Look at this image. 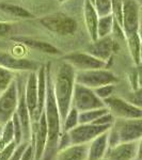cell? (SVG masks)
Segmentation results:
<instances>
[{"label": "cell", "mask_w": 142, "mask_h": 160, "mask_svg": "<svg viewBox=\"0 0 142 160\" xmlns=\"http://www.w3.org/2000/svg\"><path fill=\"white\" fill-rule=\"evenodd\" d=\"M48 138L42 160H53L58 151V142L61 136V118L53 94L50 64L46 65V98L44 105Z\"/></svg>", "instance_id": "6da1fadb"}, {"label": "cell", "mask_w": 142, "mask_h": 160, "mask_svg": "<svg viewBox=\"0 0 142 160\" xmlns=\"http://www.w3.org/2000/svg\"><path fill=\"white\" fill-rule=\"evenodd\" d=\"M75 73L76 71L68 62L62 60L57 65L56 73L51 75L53 94L60 113L61 123L72 107V97L75 86Z\"/></svg>", "instance_id": "7a4b0ae2"}, {"label": "cell", "mask_w": 142, "mask_h": 160, "mask_svg": "<svg viewBox=\"0 0 142 160\" xmlns=\"http://www.w3.org/2000/svg\"><path fill=\"white\" fill-rule=\"evenodd\" d=\"M38 22L45 29L55 33V34L61 35V37L74 34L78 28L76 19L60 12L45 15V16L38 18Z\"/></svg>", "instance_id": "3957f363"}, {"label": "cell", "mask_w": 142, "mask_h": 160, "mask_svg": "<svg viewBox=\"0 0 142 160\" xmlns=\"http://www.w3.org/2000/svg\"><path fill=\"white\" fill-rule=\"evenodd\" d=\"M117 82V76L106 68L77 71L75 73V83L81 84L90 89H95L105 84H114Z\"/></svg>", "instance_id": "277c9868"}, {"label": "cell", "mask_w": 142, "mask_h": 160, "mask_svg": "<svg viewBox=\"0 0 142 160\" xmlns=\"http://www.w3.org/2000/svg\"><path fill=\"white\" fill-rule=\"evenodd\" d=\"M121 28L124 38L140 33V3L137 0H122Z\"/></svg>", "instance_id": "5b68a950"}, {"label": "cell", "mask_w": 142, "mask_h": 160, "mask_svg": "<svg viewBox=\"0 0 142 160\" xmlns=\"http://www.w3.org/2000/svg\"><path fill=\"white\" fill-rule=\"evenodd\" d=\"M72 107H74L78 112H82V111L105 108L106 106L104 102L96 96L93 89L75 83L73 97H72Z\"/></svg>", "instance_id": "8992f818"}, {"label": "cell", "mask_w": 142, "mask_h": 160, "mask_svg": "<svg viewBox=\"0 0 142 160\" xmlns=\"http://www.w3.org/2000/svg\"><path fill=\"white\" fill-rule=\"evenodd\" d=\"M111 128L118 137L119 143L141 140V118H115Z\"/></svg>", "instance_id": "52a82bcc"}, {"label": "cell", "mask_w": 142, "mask_h": 160, "mask_svg": "<svg viewBox=\"0 0 142 160\" xmlns=\"http://www.w3.org/2000/svg\"><path fill=\"white\" fill-rule=\"evenodd\" d=\"M110 113L115 118H141L142 109L137 107L128 100H125L121 97L111 95L110 97L103 100Z\"/></svg>", "instance_id": "ba28073f"}, {"label": "cell", "mask_w": 142, "mask_h": 160, "mask_svg": "<svg viewBox=\"0 0 142 160\" xmlns=\"http://www.w3.org/2000/svg\"><path fill=\"white\" fill-rule=\"evenodd\" d=\"M111 127L110 125H95V124H78L66 131L71 144H88L95 137L107 131Z\"/></svg>", "instance_id": "9c48e42d"}, {"label": "cell", "mask_w": 142, "mask_h": 160, "mask_svg": "<svg viewBox=\"0 0 142 160\" xmlns=\"http://www.w3.org/2000/svg\"><path fill=\"white\" fill-rule=\"evenodd\" d=\"M18 104V88L15 80L0 94V124H6L11 120Z\"/></svg>", "instance_id": "30bf717a"}, {"label": "cell", "mask_w": 142, "mask_h": 160, "mask_svg": "<svg viewBox=\"0 0 142 160\" xmlns=\"http://www.w3.org/2000/svg\"><path fill=\"white\" fill-rule=\"evenodd\" d=\"M62 60L68 62L71 66H73L75 71H88V69L95 68H106L107 63L99 59L95 58L89 52L84 51H77L71 52L62 57Z\"/></svg>", "instance_id": "8fae6325"}, {"label": "cell", "mask_w": 142, "mask_h": 160, "mask_svg": "<svg viewBox=\"0 0 142 160\" xmlns=\"http://www.w3.org/2000/svg\"><path fill=\"white\" fill-rule=\"evenodd\" d=\"M0 66L11 72H37L40 64L38 62L11 55L6 51H0Z\"/></svg>", "instance_id": "7c38bea8"}, {"label": "cell", "mask_w": 142, "mask_h": 160, "mask_svg": "<svg viewBox=\"0 0 142 160\" xmlns=\"http://www.w3.org/2000/svg\"><path fill=\"white\" fill-rule=\"evenodd\" d=\"M31 127H33L32 139L34 143V160H42L48 138L47 123H46L44 111L40 115L38 120L34 122V125H31Z\"/></svg>", "instance_id": "4fadbf2b"}, {"label": "cell", "mask_w": 142, "mask_h": 160, "mask_svg": "<svg viewBox=\"0 0 142 160\" xmlns=\"http://www.w3.org/2000/svg\"><path fill=\"white\" fill-rule=\"evenodd\" d=\"M140 154V140L123 142L107 149L104 158L108 160H133Z\"/></svg>", "instance_id": "5bb4252c"}, {"label": "cell", "mask_w": 142, "mask_h": 160, "mask_svg": "<svg viewBox=\"0 0 142 160\" xmlns=\"http://www.w3.org/2000/svg\"><path fill=\"white\" fill-rule=\"evenodd\" d=\"M115 50V42L114 40L110 37L99 38L95 41H92L91 45L88 47V51L90 55H92L95 58L104 61L107 63L111 59L112 53Z\"/></svg>", "instance_id": "9a60e30c"}, {"label": "cell", "mask_w": 142, "mask_h": 160, "mask_svg": "<svg viewBox=\"0 0 142 160\" xmlns=\"http://www.w3.org/2000/svg\"><path fill=\"white\" fill-rule=\"evenodd\" d=\"M24 97L26 106L29 111V114L32 118L37 110L38 106V79L37 72H30L26 80V86L24 89Z\"/></svg>", "instance_id": "2e32d148"}, {"label": "cell", "mask_w": 142, "mask_h": 160, "mask_svg": "<svg viewBox=\"0 0 142 160\" xmlns=\"http://www.w3.org/2000/svg\"><path fill=\"white\" fill-rule=\"evenodd\" d=\"M88 144H71L57 152L53 160H88Z\"/></svg>", "instance_id": "e0dca14e"}, {"label": "cell", "mask_w": 142, "mask_h": 160, "mask_svg": "<svg viewBox=\"0 0 142 160\" xmlns=\"http://www.w3.org/2000/svg\"><path fill=\"white\" fill-rule=\"evenodd\" d=\"M82 13H84V25L90 35L91 41H95L97 38L96 34V27L99 22V14L94 8V4L90 0H84V7H82Z\"/></svg>", "instance_id": "ac0fdd59"}, {"label": "cell", "mask_w": 142, "mask_h": 160, "mask_svg": "<svg viewBox=\"0 0 142 160\" xmlns=\"http://www.w3.org/2000/svg\"><path fill=\"white\" fill-rule=\"evenodd\" d=\"M108 130L95 137L91 142H89L88 160H99L105 157L108 149Z\"/></svg>", "instance_id": "d6986e66"}, {"label": "cell", "mask_w": 142, "mask_h": 160, "mask_svg": "<svg viewBox=\"0 0 142 160\" xmlns=\"http://www.w3.org/2000/svg\"><path fill=\"white\" fill-rule=\"evenodd\" d=\"M38 79V106L31 121H38L44 111L46 98V65H41L37 71Z\"/></svg>", "instance_id": "ffe728a7"}, {"label": "cell", "mask_w": 142, "mask_h": 160, "mask_svg": "<svg viewBox=\"0 0 142 160\" xmlns=\"http://www.w3.org/2000/svg\"><path fill=\"white\" fill-rule=\"evenodd\" d=\"M13 41L15 42H18L23 45L27 46V47L31 48V49H34L38 51H41L46 55L50 56H57L60 55V50L53 45H51L50 43L45 42V41L37 40V38H28V37H20V38H13Z\"/></svg>", "instance_id": "44dd1931"}, {"label": "cell", "mask_w": 142, "mask_h": 160, "mask_svg": "<svg viewBox=\"0 0 142 160\" xmlns=\"http://www.w3.org/2000/svg\"><path fill=\"white\" fill-rule=\"evenodd\" d=\"M126 43L128 46L130 57L133 59L134 63L137 66H140L141 64V37L140 33L130 35V37L125 38Z\"/></svg>", "instance_id": "7402d4cb"}, {"label": "cell", "mask_w": 142, "mask_h": 160, "mask_svg": "<svg viewBox=\"0 0 142 160\" xmlns=\"http://www.w3.org/2000/svg\"><path fill=\"white\" fill-rule=\"evenodd\" d=\"M0 10L6 13V14L14 16V17H16V18L27 19V18H32L33 17L32 13L28 11L27 9H25L24 7L18 6V4L9 3V2H2V3H0Z\"/></svg>", "instance_id": "603a6c76"}, {"label": "cell", "mask_w": 142, "mask_h": 160, "mask_svg": "<svg viewBox=\"0 0 142 160\" xmlns=\"http://www.w3.org/2000/svg\"><path fill=\"white\" fill-rule=\"evenodd\" d=\"M113 25H114V18H113L112 14L99 16V22H97V27H96L97 38L109 37L112 33Z\"/></svg>", "instance_id": "cb8c5ba5"}, {"label": "cell", "mask_w": 142, "mask_h": 160, "mask_svg": "<svg viewBox=\"0 0 142 160\" xmlns=\"http://www.w3.org/2000/svg\"><path fill=\"white\" fill-rule=\"evenodd\" d=\"M108 112L107 108H99V109H92L88 111H82L78 113V124H92L100 115Z\"/></svg>", "instance_id": "d4e9b609"}, {"label": "cell", "mask_w": 142, "mask_h": 160, "mask_svg": "<svg viewBox=\"0 0 142 160\" xmlns=\"http://www.w3.org/2000/svg\"><path fill=\"white\" fill-rule=\"evenodd\" d=\"M13 141H14V130H13V123L11 118L2 126L1 136H0V151Z\"/></svg>", "instance_id": "484cf974"}, {"label": "cell", "mask_w": 142, "mask_h": 160, "mask_svg": "<svg viewBox=\"0 0 142 160\" xmlns=\"http://www.w3.org/2000/svg\"><path fill=\"white\" fill-rule=\"evenodd\" d=\"M78 113L79 112L75 109L74 107H71L68 114L65 115L64 120L62 121V123H61L63 131H68V130H71L72 128H74L75 126L78 125Z\"/></svg>", "instance_id": "4316f807"}, {"label": "cell", "mask_w": 142, "mask_h": 160, "mask_svg": "<svg viewBox=\"0 0 142 160\" xmlns=\"http://www.w3.org/2000/svg\"><path fill=\"white\" fill-rule=\"evenodd\" d=\"M93 4L99 16L111 14L112 12V0H93Z\"/></svg>", "instance_id": "83f0119b"}, {"label": "cell", "mask_w": 142, "mask_h": 160, "mask_svg": "<svg viewBox=\"0 0 142 160\" xmlns=\"http://www.w3.org/2000/svg\"><path fill=\"white\" fill-rule=\"evenodd\" d=\"M14 80V73L0 66V94L10 86Z\"/></svg>", "instance_id": "f1b7e54d"}, {"label": "cell", "mask_w": 142, "mask_h": 160, "mask_svg": "<svg viewBox=\"0 0 142 160\" xmlns=\"http://www.w3.org/2000/svg\"><path fill=\"white\" fill-rule=\"evenodd\" d=\"M93 91H94V93L96 94V96L99 98L104 100L113 95V93L115 91V87L114 84H105V86L95 88V89H93Z\"/></svg>", "instance_id": "f546056e"}, {"label": "cell", "mask_w": 142, "mask_h": 160, "mask_svg": "<svg viewBox=\"0 0 142 160\" xmlns=\"http://www.w3.org/2000/svg\"><path fill=\"white\" fill-rule=\"evenodd\" d=\"M12 123H13V130H14V141L16 144H19L23 141V131H22V126L19 124V121L15 113L12 117Z\"/></svg>", "instance_id": "4dcf8cb0"}, {"label": "cell", "mask_w": 142, "mask_h": 160, "mask_svg": "<svg viewBox=\"0 0 142 160\" xmlns=\"http://www.w3.org/2000/svg\"><path fill=\"white\" fill-rule=\"evenodd\" d=\"M28 144H29V142H27V141H22L19 144H17L9 160H20L23 154H24V152H25V149L27 148Z\"/></svg>", "instance_id": "1f68e13d"}, {"label": "cell", "mask_w": 142, "mask_h": 160, "mask_svg": "<svg viewBox=\"0 0 142 160\" xmlns=\"http://www.w3.org/2000/svg\"><path fill=\"white\" fill-rule=\"evenodd\" d=\"M114 120H115V118L108 111V112L104 113L103 115H100L99 118H96L92 124H95V125H110L111 126L113 122H114Z\"/></svg>", "instance_id": "d6a6232c"}, {"label": "cell", "mask_w": 142, "mask_h": 160, "mask_svg": "<svg viewBox=\"0 0 142 160\" xmlns=\"http://www.w3.org/2000/svg\"><path fill=\"white\" fill-rule=\"evenodd\" d=\"M16 145L17 144L15 143V141H13L10 144H8L3 149H1L0 151V160H9Z\"/></svg>", "instance_id": "836d02e7"}, {"label": "cell", "mask_w": 142, "mask_h": 160, "mask_svg": "<svg viewBox=\"0 0 142 160\" xmlns=\"http://www.w3.org/2000/svg\"><path fill=\"white\" fill-rule=\"evenodd\" d=\"M13 34V26L9 22L0 20V38H9Z\"/></svg>", "instance_id": "e575fe53"}, {"label": "cell", "mask_w": 142, "mask_h": 160, "mask_svg": "<svg viewBox=\"0 0 142 160\" xmlns=\"http://www.w3.org/2000/svg\"><path fill=\"white\" fill-rule=\"evenodd\" d=\"M20 160H34V143H33L32 138H31V143L29 142Z\"/></svg>", "instance_id": "d590c367"}, {"label": "cell", "mask_w": 142, "mask_h": 160, "mask_svg": "<svg viewBox=\"0 0 142 160\" xmlns=\"http://www.w3.org/2000/svg\"><path fill=\"white\" fill-rule=\"evenodd\" d=\"M2 126H3V125H2V124H0V136H1V131H2Z\"/></svg>", "instance_id": "8d00e7d4"}, {"label": "cell", "mask_w": 142, "mask_h": 160, "mask_svg": "<svg viewBox=\"0 0 142 160\" xmlns=\"http://www.w3.org/2000/svg\"><path fill=\"white\" fill-rule=\"evenodd\" d=\"M60 3H63V2H65V1H68V0H58Z\"/></svg>", "instance_id": "74e56055"}, {"label": "cell", "mask_w": 142, "mask_h": 160, "mask_svg": "<svg viewBox=\"0 0 142 160\" xmlns=\"http://www.w3.org/2000/svg\"><path fill=\"white\" fill-rule=\"evenodd\" d=\"M133 160H140V157H137V158H135V159H133Z\"/></svg>", "instance_id": "f35d334b"}, {"label": "cell", "mask_w": 142, "mask_h": 160, "mask_svg": "<svg viewBox=\"0 0 142 160\" xmlns=\"http://www.w3.org/2000/svg\"><path fill=\"white\" fill-rule=\"evenodd\" d=\"M90 1H91V2H92V3H93V0H90Z\"/></svg>", "instance_id": "ab89813d"}]
</instances>
